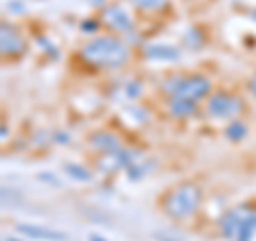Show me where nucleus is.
Here are the masks:
<instances>
[{
    "label": "nucleus",
    "instance_id": "nucleus-1",
    "mask_svg": "<svg viewBox=\"0 0 256 241\" xmlns=\"http://www.w3.org/2000/svg\"><path fill=\"white\" fill-rule=\"evenodd\" d=\"M79 58H82L88 66L94 68H122L130 58L128 45L118 36H94L79 50Z\"/></svg>",
    "mask_w": 256,
    "mask_h": 241
},
{
    "label": "nucleus",
    "instance_id": "nucleus-2",
    "mask_svg": "<svg viewBox=\"0 0 256 241\" xmlns=\"http://www.w3.org/2000/svg\"><path fill=\"white\" fill-rule=\"evenodd\" d=\"M201 198H203L201 186L186 182L180 184V186H173L160 196V210L171 220H186L198 210Z\"/></svg>",
    "mask_w": 256,
    "mask_h": 241
},
{
    "label": "nucleus",
    "instance_id": "nucleus-3",
    "mask_svg": "<svg viewBox=\"0 0 256 241\" xmlns=\"http://www.w3.org/2000/svg\"><path fill=\"white\" fill-rule=\"evenodd\" d=\"M162 92L169 98L184 96L192 100H203L212 92V82L203 75H173L162 82Z\"/></svg>",
    "mask_w": 256,
    "mask_h": 241
},
{
    "label": "nucleus",
    "instance_id": "nucleus-4",
    "mask_svg": "<svg viewBox=\"0 0 256 241\" xmlns=\"http://www.w3.org/2000/svg\"><path fill=\"white\" fill-rule=\"evenodd\" d=\"M242 100L237 96L228 94V92H214L210 94L207 98V105H205V111L210 118H216V120H235L239 114H242Z\"/></svg>",
    "mask_w": 256,
    "mask_h": 241
},
{
    "label": "nucleus",
    "instance_id": "nucleus-5",
    "mask_svg": "<svg viewBox=\"0 0 256 241\" xmlns=\"http://www.w3.org/2000/svg\"><path fill=\"white\" fill-rule=\"evenodd\" d=\"M102 24H107V26L114 30V32H132V18L130 13H128L122 4H107L105 9H102Z\"/></svg>",
    "mask_w": 256,
    "mask_h": 241
},
{
    "label": "nucleus",
    "instance_id": "nucleus-6",
    "mask_svg": "<svg viewBox=\"0 0 256 241\" xmlns=\"http://www.w3.org/2000/svg\"><path fill=\"white\" fill-rule=\"evenodd\" d=\"M0 50H2V56H22L26 52V41L15 30V26L6 22H2V28H0Z\"/></svg>",
    "mask_w": 256,
    "mask_h": 241
},
{
    "label": "nucleus",
    "instance_id": "nucleus-7",
    "mask_svg": "<svg viewBox=\"0 0 256 241\" xmlns=\"http://www.w3.org/2000/svg\"><path fill=\"white\" fill-rule=\"evenodd\" d=\"M15 230L26 239H34V241H66V235L56 228L50 226H38V224H30V222H18Z\"/></svg>",
    "mask_w": 256,
    "mask_h": 241
},
{
    "label": "nucleus",
    "instance_id": "nucleus-8",
    "mask_svg": "<svg viewBox=\"0 0 256 241\" xmlns=\"http://www.w3.org/2000/svg\"><path fill=\"white\" fill-rule=\"evenodd\" d=\"M143 58L152 62H178L182 58L180 47L164 45V43H152L143 47Z\"/></svg>",
    "mask_w": 256,
    "mask_h": 241
},
{
    "label": "nucleus",
    "instance_id": "nucleus-9",
    "mask_svg": "<svg viewBox=\"0 0 256 241\" xmlns=\"http://www.w3.org/2000/svg\"><path fill=\"white\" fill-rule=\"evenodd\" d=\"M88 146L94 148L96 152H100V154H114L118 152L120 148V141L114 132H107V130H98V132H92L90 139H88Z\"/></svg>",
    "mask_w": 256,
    "mask_h": 241
},
{
    "label": "nucleus",
    "instance_id": "nucleus-10",
    "mask_svg": "<svg viewBox=\"0 0 256 241\" xmlns=\"http://www.w3.org/2000/svg\"><path fill=\"white\" fill-rule=\"evenodd\" d=\"M244 212L246 210H230L222 216L218 220V228H220V235L224 239H237V232L239 226H242V218H244Z\"/></svg>",
    "mask_w": 256,
    "mask_h": 241
},
{
    "label": "nucleus",
    "instance_id": "nucleus-11",
    "mask_svg": "<svg viewBox=\"0 0 256 241\" xmlns=\"http://www.w3.org/2000/svg\"><path fill=\"white\" fill-rule=\"evenodd\" d=\"M196 107H198V100L184 98V96H173V98H169V102H166V111H169V116L175 120L190 118L196 111Z\"/></svg>",
    "mask_w": 256,
    "mask_h": 241
},
{
    "label": "nucleus",
    "instance_id": "nucleus-12",
    "mask_svg": "<svg viewBox=\"0 0 256 241\" xmlns=\"http://www.w3.org/2000/svg\"><path fill=\"white\" fill-rule=\"evenodd\" d=\"M256 235V212L246 210L242 218V226H239L237 239L235 241H252Z\"/></svg>",
    "mask_w": 256,
    "mask_h": 241
},
{
    "label": "nucleus",
    "instance_id": "nucleus-13",
    "mask_svg": "<svg viewBox=\"0 0 256 241\" xmlns=\"http://www.w3.org/2000/svg\"><path fill=\"white\" fill-rule=\"evenodd\" d=\"M224 136H226L228 141H244L248 136V126L246 122H242V120H230V122L226 124V128H224Z\"/></svg>",
    "mask_w": 256,
    "mask_h": 241
},
{
    "label": "nucleus",
    "instance_id": "nucleus-14",
    "mask_svg": "<svg viewBox=\"0 0 256 241\" xmlns=\"http://www.w3.org/2000/svg\"><path fill=\"white\" fill-rule=\"evenodd\" d=\"M64 173H66L68 178L77 180V182H90V180L94 178L92 171H88L86 166L75 164V162H66V164H64Z\"/></svg>",
    "mask_w": 256,
    "mask_h": 241
},
{
    "label": "nucleus",
    "instance_id": "nucleus-15",
    "mask_svg": "<svg viewBox=\"0 0 256 241\" xmlns=\"http://www.w3.org/2000/svg\"><path fill=\"white\" fill-rule=\"evenodd\" d=\"M130 4H134L141 11H158L166 4V0H130Z\"/></svg>",
    "mask_w": 256,
    "mask_h": 241
},
{
    "label": "nucleus",
    "instance_id": "nucleus-16",
    "mask_svg": "<svg viewBox=\"0 0 256 241\" xmlns=\"http://www.w3.org/2000/svg\"><path fill=\"white\" fill-rule=\"evenodd\" d=\"M82 30L86 32V34H94V32L98 30V22H96V20H86L82 24Z\"/></svg>",
    "mask_w": 256,
    "mask_h": 241
},
{
    "label": "nucleus",
    "instance_id": "nucleus-17",
    "mask_svg": "<svg viewBox=\"0 0 256 241\" xmlns=\"http://www.w3.org/2000/svg\"><path fill=\"white\" fill-rule=\"evenodd\" d=\"M139 94H141V86L137 82H132V84L126 86V96H128V98H137Z\"/></svg>",
    "mask_w": 256,
    "mask_h": 241
},
{
    "label": "nucleus",
    "instance_id": "nucleus-18",
    "mask_svg": "<svg viewBox=\"0 0 256 241\" xmlns=\"http://www.w3.org/2000/svg\"><path fill=\"white\" fill-rule=\"evenodd\" d=\"M248 92H250L252 96H256V75H252L250 79H248Z\"/></svg>",
    "mask_w": 256,
    "mask_h": 241
},
{
    "label": "nucleus",
    "instance_id": "nucleus-19",
    "mask_svg": "<svg viewBox=\"0 0 256 241\" xmlns=\"http://www.w3.org/2000/svg\"><path fill=\"white\" fill-rule=\"evenodd\" d=\"M54 141L56 143H68V134L66 132H56L54 134Z\"/></svg>",
    "mask_w": 256,
    "mask_h": 241
},
{
    "label": "nucleus",
    "instance_id": "nucleus-20",
    "mask_svg": "<svg viewBox=\"0 0 256 241\" xmlns=\"http://www.w3.org/2000/svg\"><path fill=\"white\" fill-rule=\"evenodd\" d=\"M90 241H107V239L100 237V235H90Z\"/></svg>",
    "mask_w": 256,
    "mask_h": 241
},
{
    "label": "nucleus",
    "instance_id": "nucleus-21",
    "mask_svg": "<svg viewBox=\"0 0 256 241\" xmlns=\"http://www.w3.org/2000/svg\"><path fill=\"white\" fill-rule=\"evenodd\" d=\"M4 241H24V239H20V237H4Z\"/></svg>",
    "mask_w": 256,
    "mask_h": 241
}]
</instances>
